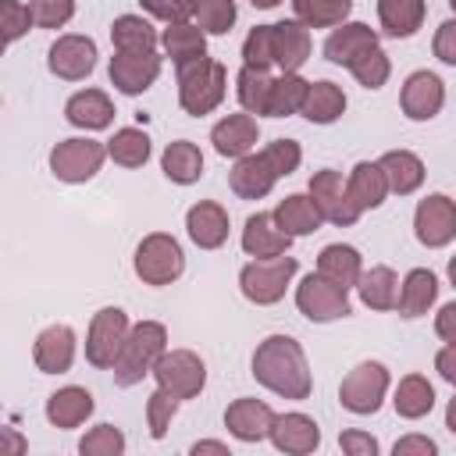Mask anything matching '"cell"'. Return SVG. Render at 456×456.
Here are the masks:
<instances>
[{
  "label": "cell",
  "instance_id": "1",
  "mask_svg": "<svg viewBox=\"0 0 456 456\" xmlns=\"http://www.w3.org/2000/svg\"><path fill=\"white\" fill-rule=\"evenodd\" d=\"M249 370L267 392H274L281 399H296L299 403V399H306L314 392V374H310L306 353L292 335H267L253 349Z\"/></svg>",
  "mask_w": 456,
  "mask_h": 456
},
{
  "label": "cell",
  "instance_id": "2",
  "mask_svg": "<svg viewBox=\"0 0 456 456\" xmlns=\"http://www.w3.org/2000/svg\"><path fill=\"white\" fill-rule=\"evenodd\" d=\"M175 78H178V103L192 118H203L210 110H217L224 93H228V68L221 61L207 57V53L196 57V61L178 64Z\"/></svg>",
  "mask_w": 456,
  "mask_h": 456
},
{
  "label": "cell",
  "instance_id": "3",
  "mask_svg": "<svg viewBox=\"0 0 456 456\" xmlns=\"http://www.w3.org/2000/svg\"><path fill=\"white\" fill-rule=\"evenodd\" d=\"M167 353V328L160 321H139L132 324L118 360H114V385L118 388H132L139 385L146 374H153L157 360Z\"/></svg>",
  "mask_w": 456,
  "mask_h": 456
},
{
  "label": "cell",
  "instance_id": "4",
  "mask_svg": "<svg viewBox=\"0 0 456 456\" xmlns=\"http://www.w3.org/2000/svg\"><path fill=\"white\" fill-rule=\"evenodd\" d=\"M132 267H135V274H139L142 285L160 289V285H171V281L182 278V271H185V253H182V246H178L175 235H167V232H150V235L139 239L135 256H132Z\"/></svg>",
  "mask_w": 456,
  "mask_h": 456
},
{
  "label": "cell",
  "instance_id": "5",
  "mask_svg": "<svg viewBox=\"0 0 456 456\" xmlns=\"http://www.w3.org/2000/svg\"><path fill=\"white\" fill-rule=\"evenodd\" d=\"M296 271H299V260L289 256V253H281V256H264V260L253 256V260L239 271V289H242V296H246L249 303L271 306V303H278V299L285 296V289L292 285Z\"/></svg>",
  "mask_w": 456,
  "mask_h": 456
},
{
  "label": "cell",
  "instance_id": "6",
  "mask_svg": "<svg viewBox=\"0 0 456 456\" xmlns=\"http://www.w3.org/2000/svg\"><path fill=\"white\" fill-rule=\"evenodd\" d=\"M388 385H392L388 367H385L381 360H363V363H356V367L342 378V385H338V403H342V410H349V413H356V417H370V413L381 410V403H385V395H388Z\"/></svg>",
  "mask_w": 456,
  "mask_h": 456
},
{
  "label": "cell",
  "instance_id": "7",
  "mask_svg": "<svg viewBox=\"0 0 456 456\" xmlns=\"http://www.w3.org/2000/svg\"><path fill=\"white\" fill-rule=\"evenodd\" d=\"M103 160H107V146L96 139H86V135L61 139L50 150V171L57 182H68V185H82V182L96 178Z\"/></svg>",
  "mask_w": 456,
  "mask_h": 456
},
{
  "label": "cell",
  "instance_id": "8",
  "mask_svg": "<svg viewBox=\"0 0 456 456\" xmlns=\"http://www.w3.org/2000/svg\"><path fill=\"white\" fill-rule=\"evenodd\" d=\"M132 324H128V314L121 306H103L93 314L89 321V331H86V360L96 367V370H110L125 338H128Z\"/></svg>",
  "mask_w": 456,
  "mask_h": 456
},
{
  "label": "cell",
  "instance_id": "9",
  "mask_svg": "<svg viewBox=\"0 0 456 456\" xmlns=\"http://www.w3.org/2000/svg\"><path fill=\"white\" fill-rule=\"evenodd\" d=\"M296 306L306 321L328 324V321L349 317V289H342L331 278H324L321 271H314L296 285Z\"/></svg>",
  "mask_w": 456,
  "mask_h": 456
},
{
  "label": "cell",
  "instance_id": "10",
  "mask_svg": "<svg viewBox=\"0 0 456 456\" xmlns=\"http://www.w3.org/2000/svg\"><path fill=\"white\" fill-rule=\"evenodd\" d=\"M153 378H157L160 388L175 392V395L185 403V399H196V395L203 392V385H207V363H203L200 353H192V349H167V353L157 360Z\"/></svg>",
  "mask_w": 456,
  "mask_h": 456
},
{
  "label": "cell",
  "instance_id": "11",
  "mask_svg": "<svg viewBox=\"0 0 456 456\" xmlns=\"http://www.w3.org/2000/svg\"><path fill=\"white\" fill-rule=\"evenodd\" d=\"M306 192H310V200L317 203L321 217L331 221V224H338V228L356 224L360 214H363V210L353 203V196H349V189H346V178H342L335 167H321V171H314Z\"/></svg>",
  "mask_w": 456,
  "mask_h": 456
},
{
  "label": "cell",
  "instance_id": "12",
  "mask_svg": "<svg viewBox=\"0 0 456 456\" xmlns=\"http://www.w3.org/2000/svg\"><path fill=\"white\" fill-rule=\"evenodd\" d=\"M413 235L428 249H442L456 239V200L445 192H431L413 210Z\"/></svg>",
  "mask_w": 456,
  "mask_h": 456
},
{
  "label": "cell",
  "instance_id": "13",
  "mask_svg": "<svg viewBox=\"0 0 456 456\" xmlns=\"http://www.w3.org/2000/svg\"><path fill=\"white\" fill-rule=\"evenodd\" d=\"M46 64L57 78L64 82H82L93 75L96 68V43L89 36H78V32H68V36H57L50 53H46Z\"/></svg>",
  "mask_w": 456,
  "mask_h": 456
},
{
  "label": "cell",
  "instance_id": "14",
  "mask_svg": "<svg viewBox=\"0 0 456 456\" xmlns=\"http://www.w3.org/2000/svg\"><path fill=\"white\" fill-rule=\"evenodd\" d=\"M160 68H164V57L157 50L153 53H121V50H114V57L107 64V75H110V86L118 93L139 96L160 78Z\"/></svg>",
  "mask_w": 456,
  "mask_h": 456
},
{
  "label": "cell",
  "instance_id": "15",
  "mask_svg": "<svg viewBox=\"0 0 456 456\" xmlns=\"http://www.w3.org/2000/svg\"><path fill=\"white\" fill-rule=\"evenodd\" d=\"M399 107L410 121H431L445 107V82L428 68L406 75V82L399 89Z\"/></svg>",
  "mask_w": 456,
  "mask_h": 456
},
{
  "label": "cell",
  "instance_id": "16",
  "mask_svg": "<svg viewBox=\"0 0 456 456\" xmlns=\"http://www.w3.org/2000/svg\"><path fill=\"white\" fill-rule=\"evenodd\" d=\"M274 417H278V413H274L264 399L242 395V399L228 403V410H224V428H228V435L239 438V442H264V438H271Z\"/></svg>",
  "mask_w": 456,
  "mask_h": 456
},
{
  "label": "cell",
  "instance_id": "17",
  "mask_svg": "<svg viewBox=\"0 0 456 456\" xmlns=\"http://www.w3.org/2000/svg\"><path fill=\"white\" fill-rule=\"evenodd\" d=\"M75 349H78V338L68 324H50L36 335L32 342V360L43 374H64L71 363H75Z\"/></svg>",
  "mask_w": 456,
  "mask_h": 456
},
{
  "label": "cell",
  "instance_id": "18",
  "mask_svg": "<svg viewBox=\"0 0 456 456\" xmlns=\"http://www.w3.org/2000/svg\"><path fill=\"white\" fill-rule=\"evenodd\" d=\"M374 46H381L378 28H370V25H363V21H342V25H335V28L328 32V39H324V57H328L331 64L349 68L360 53H367V50H374Z\"/></svg>",
  "mask_w": 456,
  "mask_h": 456
},
{
  "label": "cell",
  "instance_id": "19",
  "mask_svg": "<svg viewBox=\"0 0 456 456\" xmlns=\"http://www.w3.org/2000/svg\"><path fill=\"white\" fill-rule=\"evenodd\" d=\"M256 139H260V125H256V118H253L249 110L224 114V118L210 128V142H214V150H217L221 157H235V160L246 157V153H253Z\"/></svg>",
  "mask_w": 456,
  "mask_h": 456
},
{
  "label": "cell",
  "instance_id": "20",
  "mask_svg": "<svg viewBox=\"0 0 456 456\" xmlns=\"http://www.w3.org/2000/svg\"><path fill=\"white\" fill-rule=\"evenodd\" d=\"M271 442L278 452H289V456H306L321 445V428L314 417L292 410V413H278L274 417V428H271Z\"/></svg>",
  "mask_w": 456,
  "mask_h": 456
},
{
  "label": "cell",
  "instance_id": "21",
  "mask_svg": "<svg viewBox=\"0 0 456 456\" xmlns=\"http://www.w3.org/2000/svg\"><path fill=\"white\" fill-rule=\"evenodd\" d=\"M185 232L200 249H221L228 242V210L214 200H200L185 210Z\"/></svg>",
  "mask_w": 456,
  "mask_h": 456
},
{
  "label": "cell",
  "instance_id": "22",
  "mask_svg": "<svg viewBox=\"0 0 456 456\" xmlns=\"http://www.w3.org/2000/svg\"><path fill=\"white\" fill-rule=\"evenodd\" d=\"M278 182V171L267 164V157L256 150V153H246L235 160V167L228 171V185L239 200H264Z\"/></svg>",
  "mask_w": 456,
  "mask_h": 456
},
{
  "label": "cell",
  "instance_id": "23",
  "mask_svg": "<svg viewBox=\"0 0 456 456\" xmlns=\"http://www.w3.org/2000/svg\"><path fill=\"white\" fill-rule=\"evenodd\" d=\"M289 246H292V235L278 228L274 214L256 210V214L246 217V224H242V249H246L249 256H256V260H264V256H281V253H289Z\"/></svg>",
  "mask_w": 456,
  "mask_h": 456
},
{
  "label": "cell",
  "instance_id": "24",
  "mask_svg": "<svg viewBox=\"0 0 456 456\" xmlns=\"http://www.w3.org/2000/svg\"><path fill=\"white\" fill-rule=\"evenodd\" d=\"M93 392L89 388H82V385H64V388H57V392H50V399H46V420L53 424V428H61V431H68V428H78V424H86L89 417H93Z\"/></svg>",
  "mask_w": 456,
  "mask_h": 456
},
{
  "label": "cell",
  "instance_id": "25",
  "mask_svg": "<svg viewBox=\"0 0 456 456\" xmlns=\"http://www.w3.org/2000/svg\"><path fill=\"white\" fill-rule=\"evenodd\" d=\"M64 118L75 125V128H86V132H100L114 121V103L103 89H78L68 96L64 103Z\"/></svg>",
  "mask_w": 456,
  "mask_h": 456
},
{
  "label": "cell",
  "instance_id": "26",
  "mask_svg": "<svg viewBox=\"0 0 456 456\" xmlns=\"http://www.w3.org/2000/svg\"><path fill=\"white\" fill-rule=\"evenodd\" d=\"M310 28L303 21H274V64L281 71H299L310 61Z\"/></svg>",
  "mask_w": 456,
  "mask_h": 456
},
{
  "label": "cell",
  "instance_id": "27",
  "mask_svg": "<svg viewBox=\"0 0 456 456\" xmlns=\"http://www.w3.org/2000/svg\"><path fill=\"white\" fill-rule=\"evenodd\" d=\"M435 299H438V278H435V271L413 267V271L403 278V285H399V303H395V310H399V317L413 321V317H424V314L435 306Z\"/></svg>",
  "mask_w": 456,
  "mask_h": 456
},
{
  "label": "cell",
  "instance_id": "28",
  "mask_svg": "<svg viewBox=\"0 0 456 456\" xmlns=\"http://www.w3.org/2000/svg\"><path fill=\"white\" fill-rule=\"evenodd\" d=\"M381 171H385V182H388V192L395 196H410L424 185V160L413 153V150H388L381 153Z\"/></svg>",
  "mask_w": 456,
  "mask_h": 456
},
{
  "label": "cell",
  "instance_id": "29",
  "mask_svg": "<svg viewBox=\"0 0 456 456\" xmlns=\"http://www.w3.org/2000/svg\"><path fill=\"white\" fill-rule=\"evenodd\" d=\"M299 114H303L310 125H335V121L346 114V93H342V86H335L331 78L310 82Z\"/></svg>",
  "mask_w": 456,
  "mask_h": 456
},
{
  "label": "cell",
  "instance_id": "30",
  "mask_svg": "<svg viewBox=\"0 0 456 456\" xmlns=\"http://www.w3.org/2000/svg\"><path fill=\"white\" fill-rule=\"evenodd\" d=\"M428 0H378V21L381 32L392 39H410L424 25Z\"/></svg>",
  "mask_w": 456,
  "mask_h": 456
},
{
  "label": "cell",
  "instance_id": "31",
  "mask_svg": "<svg viewBox=\"0 0 456 456\" xmlns=\"http://www.w3.org/2000/svg\"><path fill=\"white\" fill-rule=\"evenodd\" d=\"M346 189H349V196H353V203H356L360 210H378V207L385 203V196H388V182H385L381 164H378V160H360V164H353V171H349V178H346Z\"/></svg>",
  "mask_w": 456,
  "mask_h": 456
},
{
  "label": "cell",
  "instance_id": "32",
  "mask_svg": "<svg viewBox=\"0 0 456 456\" xmlns=\"http://www.w3.org/2000/svg\"><path fill=\"white\" fill-rule=\"evenodd\" d=\"M274 221H278V228L281 232H289L292 239H299V235H310V232H317L321 228V210H317V203L310 200V192H289L274 210Z\"/></svg>",
  "mask_w": 456,
  "mask_h": 456
},
{
  "label": "cell",
  "instance_id": "33",
  "mask_svg": "<svg viewBox=\"0 0 456 456\" xmlns=\"http://www.w3.org/2000/svg\"><path fill=\"white\" fill-rule=\"evenodd\" d=\"M317 271L324 278H331L335 285L342 289H356L360 274H363V256L356 246H346V242H331L317 253Z\"/></svg>",
  "mask_w": 456,
  "mask_h": 456
},
{
  "label": "cell",
  "instance_id": "34",
  "mask_svg": "<svg viewBox=\"0 0 456 456\" xmlns=\"http://www.w3.org/2000/svg\"><path fill=\"white\" fill-rule=\"evenodd\" d=\"M399 274L388 267V264H374L370 271L360 274L356 281V292H360V303L367 310H395L399 303Z\"/></svg>",
  "mask_w": 456,
  "mask_h": 456
},
{
  "label": "cell",
  "instance_id": "35",
  "mask_svg": "<svg viewBox=\"0 0 456 456\" xmlns=\"http://www.w3.org/2000/svg\"><path fill=\"white\" fill-rule=\"evenodd\" d=\"M160 171H164V178L175 182V185H192V182H200V175H203V153H200V146L189 142V139L167 142L164 153H160Z\"/></svg>",
  "mask_w": 456,
  "mask_h": 456
},
{
  "label": "cell",
  "instance_id": "36",
  "mask_svg": "<svg viewBox=\"0 0 456 456\" xmlns=\"http://www.w3.org/2000/svg\"><path fill=\"white\" fill-rule=\"evenodd\" d=\"M110 43L121 53H153L160 43V32L142 14H118L110 25Z\"/></svg>",
  "mask_w": 456,
  "mask_h": 456
},
{
  "label": "cell",
  "instance_id": "37",
  "mask_svg": "<svg viewBox=\"0 0 456 456\" xmlns=\"http://www.w3.org/2000/svg\"><path fill=\"white\" fill-rule=\"evenodd\" d=\"M392 406L403 420H420L435 410V385L424 378V374H406L399 385H395V395H392Z\"/></svg>",
  "mask_w": 456,
  "mask_h": 456
},
{
  "label": "cell",
  "instance_id": "38",
  "mask_svg": "<svg viewBox=\"0 0 456 456\" xmlns=\"http://www.w3.org/2000/svg\"><path fill=\"white\" fill-rule=\"evenodd\" d=\"M160 46L175 61V68H178V64L196 61V57L207 53V32L200 25H189V21H175V25H167L160 32Z\"/></svg>",
  "mask_w": 456,
  "mask_h": 456
},
{
  "label": "cell",
  "instance_id": "39",
  "mask_svg": "<svg viewBox=\"0 0 456 456\" xmlns=\"http://www.w3.org/2000/svg\"><path fill=\"white\" fill-rule=\"evenodd\" d=\"M306 89L310 82L299 75V71H281L271 86V100H267V118H289V114H299L303 100H306Z\"/></svg>",
  "mask_w": 456,
  "mask_h": 456
},
{
  "label": "cell",
  "instance_id": "40",
  "mask_svg": "<svg viewBox=\"0 0 456 456\" xmlns=\"http://www.w3.org/2000/svg\"><path fill=\"white\" fill-rule=\"evenodd\" d=\"M292 14L306 28H335L353 14V0H292Z\"/></svg>",
  "mask_w": 456,
  "mask_h": 456
},
{
  "label": "cell",
  "instance_id": "41",
  "mask_svg": "<svg viewBox=\"0 0 456 456\" xmlns=\"http://www.w3.org/2000/svg\"><path fill=\"white\" fill-rule=\"evenodd\" d=\"M150 135L142 128H118L107 139V157L121 167H142L150 160Z\"/></svg>",
  "mask_w": 456,
  "mask_h": 456
},
{
  "label": "cell",
  "instance_id": "42",
  "mask_svg": "<svg viewBox=\"0 0 456 456\" xmlns=\"http://www.w3.org/2000/svg\"><path fill=\"white\" fill-rule=\"evenodd\" d=\"M271 86H274V78H271L267 71L242 64V68H239V75H235V93H239L242 110H249V114H267Z\"/></svg>",
  "mask_w": 456,
  "mask_h": 456
},
{
  "label": "cell",
  "instance_id": "43",
  "mask_svg": "<svg viewBox=\"0 0 456 456\" xmlns=\"http://www.w3.org/2000/svg\"><path fill=\"white\" fill-rule=\"evenodd\" d=\"M192 18L207 36H224V32H232L239 7H235V0H196Z\"/></svg>",
  "mask_w": 456,
  "mask_h": 456
},
{
  "label": "cell",
  "instance_id": "44",
  "mask_svg": "<svg viewBox=\"0 0 456 456\" xmlns=\"http://www.w3.org/2000/svg\"><path fill=\"white\" fill-rule=\"evenodd\" d=\"M349 75H353L363 89H381V86L388 82V75H392V61H388V53H385L381 46H374V50L360 53V57L349 64Z\"/></svg>",
  "mask_w": 456,
  "mask_h": 456
},
{
  "label": "cell",
  "instance_id": "45",
  "mask_svg": "<svg viewBox=\"0 0 456 456\" xmlns=\"http://www.w3.org/2000/svg\"><path fill=\"white\" fill-rule=\"evenodd\" d=\"M178 406H182V399L175 395V392H167V388H153L150 392V399H146V424H150V438H164L167 435V428H171V420H175V413H178Z\"/></svg>",
  "mask_w": 456,
  "mask_h": 456
},
{
  "label": "cell",
  "instance_id": "46",
  "mask_svg": "<svg viewBox=\"0 0 456 456\" xmlns=\"http://www.w3.org/2000/svg\"><path fill=\"white\" fill-rule=\"evenodd\" d=\"M242 64L267 71L274 64V25H253L242 39Z\"/></svg>",
  "mask_w": 456,
  "mask_h": 456
},
{
  "label": "cell",
  "instance_id": "47",
  "mask_svg": "<svg viewBox=\"0 0 456 456\" xmlns=\"http://www.w3.org/2000/svg\"><path fill=\"white\" fill-rule=\"evenodd\" d=\"M78 452L82 456H121L125 452V431L114 424H96L82 435Z\"/></svg>",
  "mask_w": 456,
  "mask_h": 456
},
{
  "label": "cell",
  "instance_id": "48",
  "mask_svg": "<svg viewBox=\"0 0 456 456\" xmlns=\"http://www.w3.org/2000/svg\"><path fill=\"white\" fill-rule=\"evenodd\" d=\"M260 153H264V157H267V164L278 171V178L292 175V171L303 164V146H299L296 139H274V142H267Z\"/></svg>",
  "mask_w": 456,
  "mask_h": 456
},
{
  "label": "cell",
  "instance_id": "49",
  "mask_svg": "<svg viewBox=\"0 0 456 456\" xmlns=\"http://www.w3.org/2000/svg\"><path fill=\"white\" fill-rule=\"evenodd\" d=\"M28 11L39 28H61L75 18V0H32Z\"/></svg>",
  "mask_w": 456,
  "mask_h": 456
},
{
  "label": "cell",
  "instance_id": "50",
  "mask_svg": "<svg viewBox=\"0 0 456 456\" xmlns=\"http://www.w3.org/2000/svg\"><path fill=\"white\" fill-rule=\"evenodd\" d=\"M0 11H4V43H7V46L18 43V39L28 32V25H36V21H32V11H28L21 0H4Z\"/></svg>",
  "mask_w": 456,
  "mask_h": 456
},
{
  "label": "cell",
  "instance_id": "51",
  "mask_svg": "<svg viewBox=\"0 0 456 456\" xmlns=\"http://www.w3.org/2000/svg\"><path fill=\"white\" fill-rule=\"evenodd\" d=\"M139 4H142V11H146L150 18H160V21H167V25L189 21L192 11H196V0H139Z\"/></svg>",
  "mask_w": 456,
  "mask_h": 456
},
{
  "label": "cell",
  "instance_id": "52",
  "mask_svg": "<svg viewBox=\"0 0 456 456\" xmlns=\"http://www.w3.org/2000/svg\"><path fill=\"white\" fill-rule=\"evenodd\" d=\"M431 50H435V57H438L442 64L456 68V18H449V21H442V25L435 28Z\"/></svg>",
  "mask_w": 456,
  "mask_h": 456
},
{
  "label": "cell",
  "instance_id": "53",
  "mask_svg": "<svg viewBox=\"0 0 456 456\" xmlns=\"http://www.w3.org/2000/svg\"><path fill=\"white\" fill-rule=\"evenodd\" d=\"M338 449L346 452V456H378V438L374 435H367V431H356V428H349V431H342L338 435Z\"/></svg>",
  "mask_w": 456,
  "mask_h": 456
},
{
  "label": "cell",
  "instance_id": "54",
  "mask_svg": "<svg viewBox=\"0 0 456 456\" xmlns=\"http://www.w3.org/2000/svg\"><path fill=\"white\" fill-rule=\"evenodd\" d=\"M392 452L395 456H435L438 452V442L428 438V435H406V438H399L392 445Z\"/></svg>",
  "mask_w": 456,
  "mask_h": 456
},
{
  "label": "cell",
  "instance_id": "55",
  "mask_svg": "<svg viewBox=\"0 0 456 456\" xmlns=\"http://www.w3.org/2000/svg\"><path fill=\"white\" fill-rule=\"evenodd\" d=\"M435 335L442 342H456V299L445 303L438 314H435Z\"/></svg>",
  "mask_w": 456,
  "mask_h": 456
},
{
  "label": "cell",
  "instance_id": "56",
  "mask_svg": "<svg viewBox=\"0 0 456 456\" xmlns=\"http://www.w3.org/2000/svg\"><path fill=\"white\" fill-rule=\"evenodd\" d=\"M435 370L442 374V381H449L456 388V342H445L438 353H435Z\"/></svg>",
  "mask_w": 456,
  "mask_h": 456
},
{
  "label": "cell",
  "instance_id": "57",
  "mask_svg": "<svg viewBox=\"0 0 456 456\" xmlns=\"http://www.w3.org/2000/svg\"><path fill=\"white\" fill-rule=\"evenodd\" d=\"M203 452H221V456H228V445H224V442H214V438L196 442V445H192V456H203Z\"/></svg>",
  "mask_w": 456,
  "mask_h": 456
},
{
  "label": "cell",
  "instance_id": "58",
  "mask_svg": "<svg viewBox=\"0 0 456 456\" xmlns=\"http://www.w3.org/2000/svg\"><path fill=\"white\" fill-rule=\"evenodd\" d=\"M445 428L456 435V395L449 399V406H445Z\"/></svg>",
  "mask_w": 456,
  "mask_h": 456
},
{
  "label": "cell",
  "instance_id": "59",
  "mask_svg": "<svg viewBox=\"0 0 456 456\" xmlns=\"http://www.w3.org/2000/svg\"><path fill=\"white\" fill-rule=\"evenodd\" d=\"M4 438H7V449H11V452H21V449H25V442H21V438H18L11 428L4 431Z\"/></svg>",
  "mask_w": 456,
  "mask_h": 456
},
{
  "label": "cell",
  "instance_id": "60",
  "mask_svg": "<svg viewBox=\"0 0 456 456\" xmlns=\"http://www.w3.org/2000/svg\"><path fill=\"white\" fill-rule=\"evenodd\" d=\"M249 4H253V7H260V11H271V7H278L281 0H249Z\"/></svg>",
  "mask_w": 456,
  "mask_h": 456
},
{
  "label": "cell",
  "instance_id": "61",
  "mask_svg": "<svg viewBox=\"0 0 456 456\" xmlns=\"http://www.w3.org/2000/svg\"><path fill=\"white\" fill-rule=\"evenodd\" d=\"M449 281L456 285V256H449Z\"/></svg>",
  "mask_w": 456,
  "mask_h": 456
},
{
  "label": "cell",
  "instance_id": "62",
  "mask_svg": "<svg viewBox=\"0 0 456 456\" xmlns=\"http://www.w3.org/2000/svg\"><path fill=\"white\" fill-rule=\"evenodd\" d=\"M449 7H452V14H456V0H449Z\"/></svg>",
  "mask_w": 456,
  "mask_h": 456
}]
</instances>
